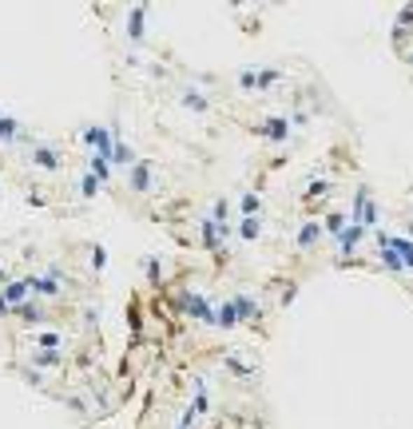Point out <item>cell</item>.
<instances>
[{"mask_svg":"<svg viewBox=\"0 0 413 429\" xmlns=\"http://www.w3.org/2000/svg\"><path fill=\"white\" fill-rule=\"evenodd\" d=\"M322 234H326V231H322V223H314V219H306L302 227H298V234H294V243L302 246V251H314V246L322 243Z\"/></svg>","mask_w":413,"mask_h":429,"instance_id":"obj_8","label":"cell"},{"mask_svg":"<svg viewBox=\"0 0 413 429\" xmlns=\"http://www.w3.org/2000/svg\"><path fill=\"white\" fill-rule=\"evenodd\" d=\"M282 80V72L279 68H258V92H270V87Z\"/></svg>","mask_w":413,"mask_h":429,"instance_id":"obj_20","label":"cell"},{"mask_svg":"<svg viewBox=\"0 0 413 429\" xmlns=\"http://www.w3.org/2000/svg\"><path fill=\"white\" fill-rule=\"evenodd\" d=\"M147 16H151V8L147 4H135L132 13H127V44H144V32H147Z\"/></svg>","mask_w":413,"mask_h":429,"instance_id":"obj_4","label":"cell"},{"mask_svg":"<svg viewBox=\"0 0 413 429\" xmlns=\"http://www.w3.org/2000/svg\"><path fill=\"white\" fill-rule=\"evenodd\" d=\"M322 231H326V239H334V243H338L342 234L350 231V215H346V211H330L326 219H322Z\"/></svg>","mask_w":413,"mask_h":429,"instance_id":"obj_11","label":"cell"},{"mask_svg":"<svg viewBox=\"0 0 413 429\" xmlns=\"http://www.w3.org/2000/svg\"><path fill=\"white\" fill-rule=\"evenodd\" d=\"M334 191V179H322V175H314L310 183H306V191H302V199L306 203H322V199Z\"/></svg>","mask_w":413,"mask_h":429,"instance_id":"obj_14","label":"cell"},{"mask_svg":"<svg viewBox=\"0 0 413 429\" xmlns=\"http://www.w3.org/2000/svg\"><path fill=\"white\" fill-rule=\"evenodd\" d=\"M127 183H132L135 195H147V191H151V163H147V160L135 163L132 171H127Z\"/></svg>","mask_w":413,"mask_h":429,"instance_id":"obj_9","label":"cell"},{"mask_svg":"<svg viewBox=\"0 0 413 429\" xmlns=\"http://www.w3.org/2000/svg\"><path fill=\"white\" fill-rule=\"evenodd\" d=\"M239 87L258 92V68H239Z\"/></svg>","mask_w":413,"mask_h":429,"instance_id":"obj_22","label":"cell"},{"mask_svg":"<svg viewBox=\"0 0 413 429\" xmlns=\"http://www.w3.org/2000/svg\"><path fill=\"white\" fill-rule=\"evenodd\" d=\"M290 132H294L290 115H270V120L262 123V135H267L270 143H286V139H290Z\"/></svg>","mask_w":413,"mask_h":429,"instance_id":"obj_6","label":"cell"},{"mask_svg":"<svg viewBox=\"0 0 413 429\" xmlns=\"http://www.w3.org/2000/svg\"><path fill=\"white\" fill-rule=\"evenodd\" d=\"M239 239L243 243H255V239H262V219H239Z\"/></svg>","mask_w":413,"mask_h":429,"instance_id":"obj_17","label":"cell"},{"mask_svg":"<svg viewBox=\"0 0 413 429\" xmlns=\"http://www.w3.org/2000/svg\"><path fill=\"white\" fill-rule=\"evenodd\" d=\"M24 366L28 370H60L64 366V354H52V350H32V354L24 358Z\"/></svg>","mask_w":413,"mask_h":429,"instance_id":"obj_7","label":"cell"},{"mask_svg":"<svg viewBox=\"0 0 413 429\" xmlns=\"http://www.w3.org/2000/svg\"><path fill=\"white\" fill-rule=\"evenodd\" d=\"M88 171L96 175L99 183H111V163H108V155H96V151H92V155H88Z\"/></svg>","mask_w":413,"mask_h":429,"instance_id":"obj_16","label":"cell"},{"mask_svg":"<svg viewBox=\"0 0 413 429\" xmlns=\"http://www.w3.org/2000/svg\"><path fill=\"white\" fill-rule=\"evenodd\" d=\"M175 429H179V426H175Z\"/></svg>","mask_w":413,"mask_h":429,"instance_id":"obj_28","label":"cell"},{"mask_svg":"<svg viewBox=\"0 0 413 429\" xmlns=\"http://www.w3.org/2000/svg\"><path fill=\"white\" fill-rule=\"evenodd\" d=\"M0 139H4V143L20 139V123H16L13 115H4V120H0Z\"/></svg>","mask_w":413,"mask_h":429,"instance_id":"obj_21","label":"cell"},{"mask_svg":"<svg viewBox=\"0 0 413 429\" xmlns=\"http://www.w3.org/2000/svg\"><path fill=\"white\" fill-rule=\"evenodd\" d=\"M231 302H234V310H239V322H255L258 310H262V307H258V298L251 295V290H239Z\"/></svg>","mask_w":413,"mask_h":429,"instance_id":"obj_10","label":"cell"},{"mask_svg":"<svg viewBox=\"0 0 413 429\" xmlns=\"http://www.w3.org/2000/svg\"><path fill=\"white\" fill-rule=\"evenodd\" d=\"M32 298H36V302H56V298L64 295L60 290V267H52L48 274H32Z\"/></svg>","mask_w":413,"mask_h":429,"instance_id":"obj_1","label":"cell"},{"mask_svg":"<svg viewBox=\"0 0 413 429\" xmlns=\"http://www.w3.org/2000/svg\"><path fill=\"white\" fill-rule=\"evenodd\" d=\"M32 342H36V350H52V354H64V346H68V334L56 330V326H40V330L32 334Z\"/></svg>","mask_w":413,"mask_h":429,"instance_id":"obj_3","label":"cell"},{"mask_svg":"<svg viewBox=\"0 0 413 429\" xmlns=\"http://www.w3.org/2000/svg\"><path fill=\"white\" fill-rule=\"evenodd\" d=\"M239 211H243V219H255L258 211H262V195H258V191H246V195L239 199Z\"/></svg>","mask_w":413,"mask_h":429,"instance_id":"obj_18","label":"cell"},{"mask_svg":"<svg viewBox=\"0 0 413 429\" xmlns=\"http://www.w3.org/2000/svg\"><path fill=\"white\" fill-rule=\"evenodd\" d=\"M88 255H92V270H104L108 267V251L99 243H88Z\"/></svg>","mask_w":413,"mask_h":429,"instance_id":"obj_23","label":"cell"},{"mask_svg":"<svg viewBox=\"0 0 413 429\" xmlns=\"http://www.w3.org/2000/svg\"><path fill=\"white\" fill-rule=\"evenodd\" d=\"M219 326L223 330H234V326H239V310H234V302H223L219 307Z\"/></svg>","mask_w":413,"mask_h":429,"instance_id":"obj_19","label":"cell"},{"mask_svg":"<svg viewBox=\"0 0 413 429\" xmlns=\"http://www.w3.org/2000/svg\"><path fill=\"white\" fill-rule=\"evenodd\" d=\"M179 104L187 111H211V96H206V92H195V87H179Z\"/></svg>","mask_w":413,"mask_h":429,"instance_id":"obj_13","label":"cell"},{"mask_svg":"<svg viewBox=\"0 0 413 429\" xmlns=\"http://www.w3.org/2000/svg\"><path fill=\"white\" fill-rule=\"evenodd\" d=\"M405 24H413V4H410V8H401V13H398V28H405Z\"/></svg>","mask_w":413,"mask_h":429,"instance_id":"obj_26","label":"cell"},{"mask_svg":"<svg viewBox=\"0 0 413 429\" xmlns=\"http://www.w3.org/2000/svg\"><path fill=\"white\" fill-rule=\"evenodd\" d=\"M99 187H104V183H99V179L88 171V167L80 171V179H76V191H80V199H96V195H99Z\"/></svg>","mask_w":413,"mask_h":429,"instance_id":"obj_15","label":"cell"},{"mask_svg":"<svg viewBox=\"0 0 413 429\" xmlns=\"http://www.w3.org/2000/svg\"><path fill=\"white\" fill-rule=\"evenodd\" d=\"M32 167H36V171H60V167H64L60 148H52V143H36V151H32Z\"/></svg>","mask_w":413,"mask_h":429,"instance_id":"obj_5","label":"cell"},{"mask_svg":"<svg viewBox=\"0 0 413 429\" xmlns=\"http://www.w3.org/2000/svg\"><path fill=\"white\" fill-rule=\"evenodd\" d=\"M227 215H231V203H227V199H215V207H211V219H215V223H227Z\"/></svg>","mask_w":413,"mask_h":429,"instance_id":"obj_25","label":"cell"},{"mask_svg":"<svg viewBox=\"0 0 413 429\" xmlns=\"http://www.w3.org/2000/svg\"><path fill=\"white\" fill-rule=\"evenodd\" d=\"M144 274H147V282H159L163 267H159V258H155V255H147V258H144Z\"/></svg>","mask_w":413,"mask_h":429,"instance_id":"obj_24","label":"cell"},{"mask_svg":"<svg viewBox=\"0 0 413 429\" xmlns=\"http://www.w3.org/2000/svg\"><path fill=\"white\" fill-rule=\"evenodd\" d=\"M223 366L231 370L234 378H255V374H258L255 358L246 354V350H227V354H223Z\"/></svg>","mask_w":413,"mask_h":429,"instance_id":"obj_2","label":"cell"},{"mask_svg":"<svg viewBox=\"0 0 413 429\" xmlns=\"http://www.w3.org/2000/svg\"><path fill=\"white\" fill-rule=\"evenodd\" d=\"M405 60H410V64H413V52H405Z\"/></svg>","mask_w":413,"mask_h":429,"instance_id":"obj_27","label":"cell"},{"mask_svg":"<svg viewBox=\"0 0 413 429\" xmlns=\"http://www.w3.org/2000/svg\"><path fill=\"white\" fill-rule=\"evenodd\" d=\"M365 231L370 227H362V223H350V231L338 239V251H342V258H354V251H358V243L365 239Z\"/></svg>","mask_w":413,"mask_h":429,"instance_id":"obj_12","label":"cell"}]
</instances>
